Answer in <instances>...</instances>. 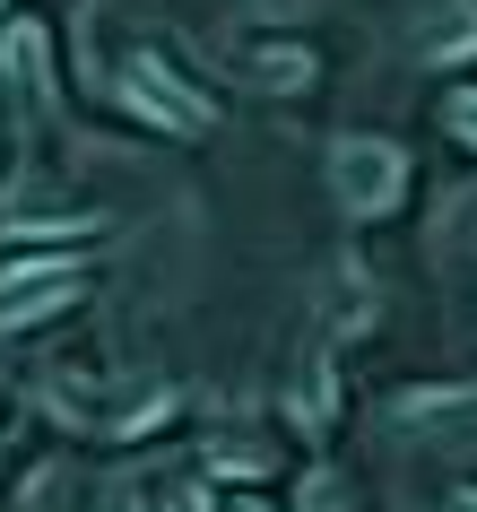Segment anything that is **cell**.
<instances>
[{
  "instance_id": "obj_1",
  "label": "cell",
  "mask_w": 477,
  "mask_h": 512,
  "mask_svg": "<svg viewBox=\"0 0 477 512\" xmlns=\"http://www.w3.org/2000/svg\"><path fill=\"white\" fill-rule=\"evenodd\" d=\"M113 96H122L148 131H165V139H209L217 131V105L165 53H122V61H113Z\"/></svg>"
},
{
  "instance_id": "obj_2",
  "label": "cell",
  "mask_w": 477,
  "mask_h": 512,
  "mask_svg": "<svg viewBox=\"0 0 477 512\" xmlns=\"http://www.w3.org/2000/svg\"><path fill=\"white\" fill-rule=\"evenodd\" d=\"M330 200L347 217H391L408 200V148L382 131H339L330 139Z\"/></svg>"
},
{
  "instance_id": "obj_3",
  "label": "cell",
  "mask_w": 477,
  "mask_h": 512,
  "mask_svg": "<svg viewBox=\"0 0 477 512\" xmlns=\"http://www.w3.org/2000/svg\"><path fill=\"white\" fill-rule=\"evenodd\" d=\"M87 296V261L79 252H27V261H9L0 270V330H35L70 313Z\"/></svg>"
},
{
  "instance_id": "obj_4",
  "label": "cell",
  "mask_w": 477,
  "mask_h": 512,
  "mask_svg": "<svg viewBox=\"0 0 477 512\" xmlns=\"http://www.w3.org/2000/svg\"><path fill=\"white\" fill-rule=\"evenodd\" d=\"M0 79H9V96L27 113H53V35H44V18H9L0 27Z\"/></svg>"
},
{
  "instance_id": "obj_5",
  "label": "cell",
  "mask_w": 477,
  "mask_h": 512,
  "mask_svg": "<svg viewBox=\"0 0 477 512\" xmlns=\"http://www.w3.org/2000/svg\"><path fill=\"white\" fill-rule=\"evenodd\" d=\"M469 53H477V0H434V18L417 27V61L425 70H451Z\"/></svg>"
},
{
  "instance_id": "obj_6",
  "label": "cell",
  "mask_w": 477,
  "mask_h": 512,
  "mask_svg": "<svg viewBox=\"0 0 477 512\" xmlns=\"http://www.w3.org/2000/svg\"><path fill=\"white\" fill-rule=\"evenodd\" d=\"M243 70H252V87H269V96H295V87L321 79L313 44H243Z\"/></svg>"
},
{
  "instance_id": "obj_7",
  "label": "cell",
  "mask_w": 477,
  "mask_h": 512,
  "mask_svg": "<svg viewBox=\"0 0 477 512\" xmlns=\"http://www.w3.org/2000/svg\"><path fill=\"white\" fill-rule=\"evenodd\" d=\"M287 417L295 426H330V365H304V374H295V391H287Z\"/></svg>"
},
{
  "instance_id": "obj_8",
  "label": "cell",
  "mask_w": 477,
  "mask_h": 512,
  "mask_svg": "<svg viewBox=\"0 0 477 512\" xmlns=\"http://www.w3.org/2000/svg\"><path fill=\"white\" fill-rule=\"evenodd\" d=\"M96 512H157V486L139 478V469H122V478L96 486Z\"/></svg>"
},
{
  "instance_id": "obj_9",
  "label": "cell",
  "mask_w": 477,
  "mask_h": 512,
  "mask_svg": "<svg viewBox=\"0 0 477 512\" xmlns=\"http://www.w3.org/2000/svg\"><path fill=\"white\" fill-rule=\"evenodd\" d=\"M209 469H217V478H261L269 452H261V443H209Z\"/></svg>"
},
{
  "instance_id": "obj_10",
  "label": "cell",
  "mask_w": 477,
  "mask_h": 512,
  "mask_svg": "<svg viewBox=\"0 0 477 512\" xmlns=\"http://www.w3.org/2000/svg\"><path fill=\"white\" fill-rule=\"evenodd\" d=\"M443 122H451L460 148H477V87H451V96H443Z\"/></svg>"
},
{
  "instance_id": "obj_11",
  "label": "cell",
  "mask_w": 477,
  "mask_h": 512,
  "mask_svg": "<svg viewBox=\"0 0 477 512\" xmlns=\"http://www.w3.org/2000/svg\"><path fill=\"white\" fill-rule=\"evenodd\" d=\"M321 313H330V322H365V296H356V270H339V278H330V296H321Z\"/></svg>"
},
{
  "instance_id": "obj_12",
  "label": "cell",
  "mask_w": 477,
  "mask_h": 512,
  "mask_svg": "<svg viewBox=\"0 0 477 512\" xmlns=\"http://www.w3.org/2000/svg\"><path fill=\"white\" fill-rule=\"evenodd\" d=\"M226 512H269V504H261V495H235V504H226Z\"/></svg>"
},
{
  "instance_id": "obj_13",
  "label": "cell",
  "mask_w": 477,
  "mask_h": 512,
  "mask_svg": "<svg viewBox=\"0 0 477 512\" xmlns=\"http://www.w3.org/2000/svg\"><path fill=\"white\" fill-rule=\"evenodd\" d=\"M451 512H477V495H451Z\"/></svg>"
}]
</instances>
